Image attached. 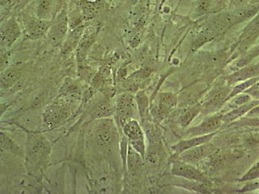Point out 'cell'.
I'll return each mask as SVG.
<instances>
[{"label":"cell","mask_w":259,"mask_h":194,"mask_svg":"<svg viewBox=\"0 0 259 194\" xmlns=\"http://www.w3.org/2000/svg\"><path fill=\"white\" fill-rule=\"evenodd\" d=\"M52 144L45 136L29 133L25 143V165L31 173L45 170L52 153Z\"/></svg>","instance_id":"6da1fadb"},{"label":"cell","mask_w":259,"mask_h":194,"mask_svg":"<svg viewBox=\"0 0 259 194\" xmlns=\"http://www.w3.org/2000/svg\"><path fill=\"white\" fill-rule=\"evenodd\" d=\"M72 112L73 108L70 102L65 98H58L50 104L44 111V123L48 128H55L66 121Z\"/></svg>","instance_id":"7a4b0ae2"},{"label":"cell","mask_w":259,"mask_h":194,"mask_svg":"<svg viewBox=\"0 0 259 194\" xmlns=\"http://www.w3.org/2000/svg\"><path fill=\"white\" fill-rule=\"evenodd\" d=\"M52 24V21L40 19L34 12L32 14L23 12L20 15V24L26 40H37L46 36Z\"/></svg>","instance_id":"3957f363"},{"label":"cell","mask_w":259,"mask_h":194,"mask_svg":"<svg viewBox=\"0 0 259 194\" xmlns=\"http://www.w3.org/2000/svg\"><path fill=\"white\" fill-rule=\"evenodd\" d=\"M94 135L97 144L101 147L115 148L119 141L116 125L113 120L108 118L97 119L95 124Z\"/></svg>","instance_id":"277c9868"},{"label":"cell","mask_w":259,"mask_h":194,"mask_svg":"<svg viewBox=\"0 0 259 194\" xmlns=\"http://www.w3.org/2000/svg\"><path fill=\"white\" fill-rule=\"evenodd\" d=\"M69 18L66 9L62 8L55 19L46 34L48 43L53 47H60L63 44L69 31Z\"/></svg>","instance_id":"5b68a950"},{"label":"cell","mask_w":259,"mask_h":194,"mask_svg":"<svg viewBox=\"0 0 259 194\" xmlns=\"http://www.w3.org/2000/svg\"><path fill=\"white\" fill-rule=\"evenodd\" d=\"M23 33L19 21L12 16L1 21L0 27V45L1 51L6 52L20 38Z\"/></svg>","instance_id":"8992f818"},{"label":"cell","mask_w":259,"mask_h":194,"mask_svg":"<svg viewBox=\"0 0 259 194\" xmlns=\"http://www.w3.org/2000/svg\"><path fill=\"white\" fill-rule=\"evenodd\" d=\"M137 112V103L133 94L124 93L117 96L115 103V113L121 126L133 119Z\"/></svg>","instance_id":"52a82bcc"},{"label":"cell","mask_w":259,"mask_h":194,"mask_svg":"<svg viewBox=\"0 0 259 194\" xmlns=\"http://www.w3.org/2000/svg\"><path fill=\"white\" fill-rule=\"evenodd\" d=\"M99 28L100 27L99 25H89L85 28L75 50L76 60H77L78 68L85 67L88 55L90 48L92 47L96 41Z\"/></svg>","instance_id":"ba28073f"},{"label":"cell","mask_w":259,"mask_h":194,"mask_svg":"<svg viewBox=\"0 0 259 194\" xmlns=\"http://www.w3.org/2000/svg\"><path fill=\"white\" fill-rule=\"evenodd\" d=\"M62 0H36L33 12L37 17L52 22L61 11Z\"/></svg>","instance_id":"9c48e42d"},{"label":"cell","mask_w":259,"mask_h":194,"mask_svg":"<svg viewBox=\"0 0 259 194\" xmlns=\"http://www.w3.org/2000/svg\"><path fill=\"white\" fill-rule=\"evenodd\" d=\"M171 171L173 175L177 176L185 177L191 181L201 182L202 184H209V181L200 170L186 162H175L173 164Z\"/></svg>","instance_id":"30bf717a"},{"label":"cell","mask_w":259,"mask_h":194,"mask_svg":"<svg viewBox=\"0 0 259 194\" xmlns=\"http://www.w3.org/2000/svg\"><path fill=\"white\" fill-rule=\"evenodd\" d=\"M89 25V22H84L78 26L69 29L68 36L61 46L62 55L64 57L69 56L71 53L76 50L83 33Z\"/></svg>","instance_id":"8fae6325"},{"label":"cell","mask_w":259,"mask_h":194,"mask_svg":"<svg viewBox=\"0 0 259 194\" xmlns=\"http://www.w3.org/2000/svg\"><path fill=\"white\" fill-rule=\"evenodd\" d=\"M214 147L211 144L207 143L193 149L186 150L180 154V161L186 162L189 164L198 163L202 161L205 157L209 156L214 153Z\"/></svg>","instance_id":"7c38bea8"},{"label":"cell","mask_w":259,"mask_h":194,"mask_svg":"<svg viewBox=\"0 0 259 194\" xmlns=\"http://www.w3.org/2000/svg\"><path fill=\"white\" fill-rule=\"evenodd\" d=\"M223 122L222 116L207 118L200 125L189 129V130L187 131V133L194 136H200L216 132L221 128Z\"/></svg>","instance_id":"4fadbf2b"},{"label":"cell","mask_w":259,"mask_h":194,"mask_svg":"<svg viewBox=\"0 0 259 194\" xmlns=\"http://www.w3.org/2000/svg\"><path fill=\"white\" fill-rule=\"evenodd\" d=\"M217 132L218 131L207 134V135L197 136V137L190 138V139L182 140L172 147V149L176 152V154H181L182 152L186 151V150L207 143L216 135Z\"/></svg>","instance_id":"5bb4252c"},{"label":"cell","mask_w":259,"mask_h":194,"mask_svg":"<svg viewBox=\"0 0 259 194\" xmlns=\"http://www.w3.org/2000/svg\"><path fill=\"white\" fill-rule=\"evenodd\" d=\"M177 98L175 94L172 93H159L158 105L156 107L157 114L161 118L165 117L177 106Z\"/></svg>","instance_id":"9a60e30c"},{"label":"cell","mask_w":259,"mask_h":194,"mask_svg":"<svg viewBox=\"0 0 259 194\" xmlns=\"http://www.w3.org/2000/svg\"><path fill=\"white\" fill-rule=\"evenodd\" d=\"M121 127L124 135L128 138L129 142L145 140L144 133L142 127L136 120H129Z\"/></svg>","instance_id":"2e32d148"},{"label":"cell","mask_w":259,"mask_h":194,"mask_svg":"<svg viewBox=\"0 0 259 194\" xmlns=\"http://www.w3.org/2000/svg\"><path fill=\"white\" fill-rule=\"evenodd\" d=\"M22 75V71L18 68H9L2 71L1 87L2 89H8L17 83Z\"/></svg>","instance_id":"e0dca14e"},{"label":"cell","mask_w":259,"mask_h":194,"mask_svg":"<svg viewBox=\"0 0 259 194\" xmlns=\"http://www.w3.org/2000/svg\"><path fill=\"white\" fill-rule=\"evenodd\" d=\"M143 160L144 159L142 156L129 144L126 161V166L129 172L135 173L140 169L143 166Z\"/></svg>","instance_id":"ac0fdd59"},{"label":"cell","mask_w":259,"mask_h":194,"mask_svg":"<svg viewBox=\"0 0 259 194\" xmlns=\"http://www.w3.org/2000/svg\"><path fill=\"white\" fill-rule=\"evenodd\" d=\"M115 113V105L113 106L110 100L105 99L99 103L94 113V119L108 118Z\"/></svg>","instance_id":"d6986e66"},{"label":"cell","mask_w":259,"mask_h":194,"mask_svg":"<svg viewBox=\"0 0 259 194\" xmlns=\"http://www.w3.org/2000/svg\"><path fill=\"white\" fill-rule=\"evenodd\" d=\"M135 99L136 103H137L139 114H140L141 119L143 121L149 114V99L144 91H138L135 96Z\"/></svg>","instance_id":"ffe728a7"},{"label":"cell","mask_w":259,"mask_h":194,"mask_svg":"<svg viewBox=\"0 0 259 194\" xmlns=\"http://www.w3.org/2000/svg\"><path fill=\"white\" fill-rule=\"evenodd\" d=\"M201 110L202 108L200 106H196L185 110L178 119L180 125L186 128L195 119V117L200 113Z\"/></svg>","instance_id":"44dd1931"},{"label":"cell","mask_w":259,"mask_h":194,"mask_svg":"<svg viewBox=\"0 0 259 194\" xmlns=\"http://www.w3.org/2000/svg\"><path fill=\"white\" fill-rule=\"evenodd\" d=\"M255 103H247L246 105L240 106V107L236 108L234 110L231 111L230 113H227L226 115L223 117V122H230L237 118L242 116L244 113H246L247 111L253 108Z\"/></svg>","instance_id":"7402d4cb"},{"label":"cell","mask_w":259,"mask_h":194,"mask_svg":"<svg viewBox=\"0 0 259 194\" xmlns=\"http://www.w3.org/2000/svg\"><path fill=\"white\" fill-rule=\"evenodd\" d=\"M1 150L2 152H9L15 155L20 154L19 147L16 146L6 133H4L3 131H2L1 133Z\"/></svg>","instance_id":"603a6c76"},{"label":"cell","mask_w":259,"mask_h":194,"mask_svg":"<svg viewBox=\"0 0 259 194\" xmlns=\"http://www.w3.org/2000/svg\"><path fill=\"white\" fill-rule=\"evenodd\" d=\"M214 36V31L210 27H209L206 31H203L196 39L193 45V50H196L200 47L207 41L211 40Z\"/></svg>","instance_id":"cb8c5ba5"},{"label":"cell","mask_w":259,"mask_h":194,"mask_svg":"<svg viewBox=\"0 0 259 194\" xmlns=\"http://www.w3.org/2000/svg\"><path fill=\"white\" fill-rule=\"evenodd\" d=\"M128 139L125 135H122L119 141V152L122 159V166L124 170H126L127 155H128Z\"/></svg>","instance_id":"d4e9b609"},{"label":"cell","mask_w":259,"mask_h":194,"mask_svg":"<svg viewBox=\"0 0 259 194\" xmlns=\"http://www.w3.org/2000/svg\"><path fill=\"white\" fill-rule=\"evenodd\" d=\"M255 78H253V79L246 81V82L242 83V84L238 85L237 86H236L235 87V89H233V91L231 92L230 94H229V95L227 96L226 100H228V99L232 98V97L237 95V94L242 93V92L245 91V90H246L247 88V87L251 86V85H253L254 83H255Z\"/></svg>","instance_id":"484cf974"},{"label":"cell","mask_w":259,"mask_h":194,"mask_svg":"<svg viewBox=\"0 0 259 194\" xmlns=\"http://www.w3.org/2000/svg\"><path fill=\"white\" fill-rule=\"evenodd\" d=\"M259 177V162L240 179V181H251Z\"/></svg>","instance_id":"4316f807"},{"label":"cell","mask_w":259,"mask_h":194,"mask_svg":"<svg viewBox=\"0 0 259 194\" xmlns=\"http://www.w3.org/2000/svg\"><path fill=\"white\" fill-rule=\"evenodd\" d=\"M256 12V9L255 8H246L238 11L236 15L239 17L240 19L243 20L245 18L251 17V16L255 15Z\"/></svg>","instance_id":"83f0119b"},{"label":"cell","mask_w":259,"mask_h":194,"mask_svg":"<svg viewBox=\"0 0 259 194\" xmlns=\"http://www.w3.org/2000/svg\"><path fill=\"white\" fill-rule=\"evenodd\" d=\"M249 101H250V97L246 95V94L240 95L235 99L234 101V106L244 105V104L248 103Z\"/></svg>","instance_id":"f1b7e54d"},{"label":"cell","mask_w":259,"mask_h":194,"mask_svg":"<svg viewBox=\"0 0 259 194\" xmlns=\"http://www.w3.org/2000/svg\"><path fill=\"white\" fill-rule=\"evenodd\" d=\"M210 0H200L198 3V9L202 12H205L209 9Z\"/></svg>","instance_id":"f546056e"},{"label":"cell","mask_w":259,"mask_h":194,"mask_svg":"<svg viewBox=\"0 0 259 194\" xmlns=\"http://www.w3.org/2000/svg\"><path fill=\"white\" fill-rule=\"evenodd\" d=\"M11 1H12L13 2H14V3H16V1H18V0H11Z\"/></svg>","instance_id":"4dcf8cb0"},{"label":"cell","mask_w":259,"mask_h":194,"mask_svg":"<svg viewBox=\"0 0 259 194\" xmlns=\"http://www.w3.org/2000/svg\"><path fill=\"white\" fill-rule=\"evenodd\" d=\"M257 85H258V86L259 87V83H258Z\"/></svg>","instance_id":"1f68e13d"}]
</instances>
